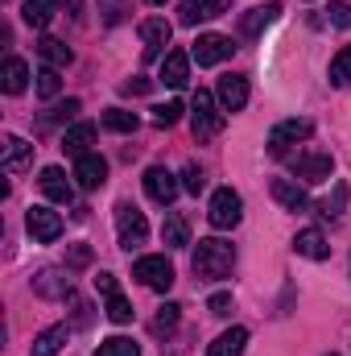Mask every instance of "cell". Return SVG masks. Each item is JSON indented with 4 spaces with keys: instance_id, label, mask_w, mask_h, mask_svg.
I'll return each instance as SVG.
<instances>
[{
    "instance_id": "obj_1",
    "label": "cell",
    "mask_w": 351,
    "mask_h": 356,
    "mask_svg": "<svg viewBox=\"0 0 351 356\" xmlns=\"http://www.w3.org/2000/svg\"><path fill=\"white\" fill-rule=\"evenodd\" d=\"M190 266H194V277H203V282H223L236 266V249L223 236H207V241H198Z\"/></svg>"
},
{
    "instance_id": "obj_2",
    "label": "cell",
    "mask_w": 351,
    "mask_h": 356,
    "mask_svg": "<svg viewBox=\"0 0 351 356\" xmlns=\"http://www.w3.org/2000/svg\"><path fill=\"white\" fill-rule=\"evenodd\" d=\"M223 124H228V112L215 104V95L211 91H194V99H190V129H194V137L198 141H207V137H215V133H223Z\"/></svg>"
},
{
    "instance_id": "obj_3",
    "label": "cell",
    "mask_w": 351,
    "mask_h": 356,
    "mask_svg": "<svg viewBox=\"0 0 351 356\" xmlns=\"http://www.w3.org/2000/svg\"><path fill=\"white\" fill-rule=\"evenodd\" d=\"M207 220H211V228H236L240 220H244V199L232 191V186H219L215 195H211V207H207Z\"/></svg>"
},
{
    "instance_id": "obj_4",
    "label": "cell",
    "mask_w": 351,
    "mask_h": 356,
    "mask_svg": "<svg viewBox=\"0 0 351 356\" xmlns=\"http://www.w3.org/2000/svg\"><path fill=\"white\" fill-rule=\"evenodd\" d=\"M116 232H120V249H137V245H145V236H149V224H145V216L128 203V199H120L116 203Z\"/></svg>"
},
{
    "instance_id": "obj_5",
    "label": "cell",
    "mask_w": 351,
    "mask_h": 356,
    "mask_svg": "<svg viewBox=\"0 0 351 356\" xmlns=\"http://www.w3.org/2000/svg\"><path fill=\"white\" fill-rule=\"evenodd\" d=\"M132 277L141 286H149V290H170L174 286V266H170V257L149 253V257H137L132 261Z\"/></svg>"
},
{
    "instance_id": "obj_6",
    "label": "cell",
    "mask_w": 351,
    "mask_h": 356,
    "mask_svg": "<svg viewBox=\"0 0 351 356\" xmlns=\"http://www.w3.org/2000/svg\"><path fill=\"white\" fill-rule=\"evenodd\" d=\"M310 137H314V124L306 116H289V120H281V124L268 129V154H285L289 145L310 141Z\"/></svg>"
},
{
    "instance_id": "obj_7",
    "label": "cell",
    "mask_w": 351,
    "mask_h": 356,
    "mask_svg": "<svg viewBox=\"0 0 351 356\" xmlns=\"http://www.w3.org/2000/svg\"><path fill=\"white\" fill-rule=\"evenodd\" d=\"M232 50H236L232 38H223V33H198V42L190 46V58L198 67H219V63L232 58Z\"/></svg>"
},
{
    "instance_id": "obj_8",
    "label": "cell",
    "mask_w": 351,
    "mask_h": 356,
    "mask_svg": "<svg viewBox=\"0 0 351 356\" xmlns=\"http://www.w3.org/2000/svg\"><path fill=\"white\" fill-rule=\"evenodd\" d=\"M25 228H29V236H33L37 245H54V241L62 236V216L50 211V207H29V211H25Z\"/></svg>"
},
{
    "instance_id": "obj_9",
    "label": "cell",
    "mask_w": 351,
    "mask_h": 356,
    "mask_svg": "<svg viewBox=\"0 0 351 356\" xmlns=\"http://www.w3.org/2000/svg\"><path fill=\"white\" fill-rule=\"evenodd\" d=\"M141 182H145V195H149L157 207H170V203L178 199V191H182V182H178V178L170 175L166 166H149Z\"/></svg>"
},
{
    "instance_id": "obj_10",
    "label": "cell",
    "mask_w": 351,
    "mask_h": 356,
    "mask_svg": "<svg viewBox=\"0 0 351 356\" xmlns=\"http://www.w3.org/2000/svg\"><path fill=\"white\" fill-rule=\"evenodd\" d=\"M289 170L302 178V182H331V170H335V162H331V154H298L293 162H289Z\"/></svg>"
},
{
    "instance_id": "obj_11",
    "label": "cell",
    "mask_w": 351,
    "mask_h": 356,
    "mask_svg": "<svg viewBox=\"0 0 351 356\" xmlns=\"http://www.w3.org/2000/svg\"><path fill=\"white\" fill-rule=\"evenodd\" d=\"M174 38V25L166 17H145L141 21V42H145V58H157Z\"/></svg>"
},
{
    "instance_id": "obj_12",
    "label": "cell",
    "mask_w": 351,
    "mask_h": 356,
    "mask_svg": "<svg viewBox=\"0 0 351 356\" xmlns=\"http://www.w3.org/2000/svg\"><path fill=\"white\" fill-rule=\"evenodd\" d=\"M232 0H182L178 4V21L182 25H198V21H211V17H223Z\"/></svg>"
},
{
    "instance_id": "obj_13",
    "label": "cell",
    "mask_w": 351,
    "mask_h": 356,
    "mask_svg": "<svg viewBox=\"0 0 351 356\" xmlns=\"http://www.w3.org/2000/svg\"><path fill=\"white\" fill-rule=\"evenodd\" d=\"M215 99H219L223 112H240L248 104V79L244 75H223L219 88H215Z\"/></svg>"
},
{
    "instance_id": "obj_14",
    "label": "cell",
    "mask_w": 351,
    "mask_h": 356,
    "mask_svg": "<svg viewBox=\"0 0 351 356\" xmlns=\"http://www.w3.org/2000/svg\"><path fill=\"white\" fill-rule=\"evenodd\" d=\"M277 13H281V4L277 0H268V4H257V8H248L244 17H240V33L252 42V38H261L264 29L277 21Z\"/></svg>"
},
{
    "instance_id": "obj_15",
    "label": "cell",
    "mask_w": 351,
    "mask_h": 356,
    "mask_svg": "<svg viewBox=\"0 0 351 356\" xmlns=\"http://www.w3.org/2000/svg\"><path fill=\"white\" fill-rule=\"evenodd\" d=\"M75 178L83 191H99L108 182V162L99 154H83V158H75Z\"/></svg>"
},
{
    "instance_id": "obj_16",
    "label": "cell",
    "mask_w": 351,
    "mask_h": 356,
    "mask_svg": "<svg viewBox=\"0 0 351 356\" xmlns=\"http://www.w3.org/2000/svg\"><path fill=\"white\" fill-rule=\"evenodd\" d=\"M33 166V145L25 137H4V175H25Z\"/></svg>"
},
{
    "instance_id": "obj_17",
    "label": "cell",
    "mask_w": 351,
    "mask_h": 356,
    "mask_svg": "<svg viewBox=\"0 0 351 356\" xmlns=\"http://www.w3.org/2000/svg\"><path fill=\"white\" fill-rule=\"evenodd\" d=\"M33 294H42V298H71V273L67 269H42L33 277Z\"/></svg>"
},
{
    "instance_id": "obj_18",
    "label": "cell",
    "mask_w": 351,
    "mask_h": 356,
    "mask_svg": "<svg viewBox=\"0 0 351 356\" xmlns=\"http://www.w3.org/2000/svg\"><path fill=\"white\" fill-rule=\"evenodd\" d=\"M157 75H162L166 88H186V79H190V54H186V50H166Z\"/></svg>"
},
{
    "instance_id": "obj_19",
    "label": "cell",
    "mask_w": 351,
    "mask_h": 356,
    "mask_svg": "<svg viewBox=\"0 0 351 356\" xmlns=\"http://www.w3.org/2000/svg\"><path fill=\"white\" fill-rule=\"evenodd\" d=\"M293 253H298V257H310V261H327V257H331V245H327V236H323L318 228H302V232L293 236Z\"/></svg>"
},
{
    "instance_id": "obj_20",
    "label": "cell",
    "mask_w": 351,
    "mask_h": 356,
    "mask_svg": "<svg viewBox=\"0 0 351 356\" xmlns=\"http://www.w3.org/2000/svg\"><path fill=\"white\" fill-rule=\"evenodd\" d=\"M37 182H42V195L54 199V203H71L75 199V186H71V178L62 175V166H46Z\"/></svg>"
},
{
    "instance_id": "obj_21",
    "label": "cell",
    "mask_w": 351,
    "mask_h": 356,
    "mask_svg": "<svg viewBox=\"0 0 351 356\" xmlns=\"http://www.w3.org/2000/svg\"><path fill=\"white\" fill-rule=\"evenodd\" d=\"M273 199H277L285 211H306V207H310V195H306L293 178H273Z\"/></svg>"
},
{
    "instance_id": "obj_22",
    "label": "cell",
    "mask_w": 351,
    "mask_h": 356,
    "mask_svg": "<svg viewBox=\"0 0 351 356\" xmlns=\"http://www.w3.org/2000/svg\"><path fill=\"white\" fill-rule=\"evenodd\" d=\"M95 124L91 120H79V124H71L67 133H62V149L71 154V158H83V154H91V141H95Z\"/></svg>"
},
{
    "instance_id": "obj_23",
    "label": "cell",
    "mask_w": 351,
    "mask_h": 356,
    "mask_svg": "<svg viewBox=\"0 0 351 356\" xmlns=\"http://www.w3.org/2000/svg\"><path fill=\"white\" fill-rule=\"evenodd\" d=\"M67 340H71V323H54V327H46V332L33 340L29 356H58Z\"/></svg>"
},
{
    "instance_id": "obj_24",
    "label": "cell",
    "mask_w": 351,
    "mask_h": 356,
    "mask_svg": "<svg viewBox=\"0 0 351 356\" xmlns=\"http://www.w3.org/2000/svg\"><path fill=\"white\" fill-rule=\"evenodd\" d=\"M0 88H4V95H21V91L29 88V67H25V58H4Z\"/></svg>"
},
{
    "instance_id": "obj_25",
    "label": "cell",
    "mask_w": 351,
    "mask_h": 356,
    "mask_svg": "<svg viewBox=\"0 0 351 356\" xmlns=\"http://www.w3.org/2000/svg\"><path fill=\"white\" fill-rule=\"evenodd\" d=\"M244 344H248V327H228V332L207 348V356H244Z\"/></svg>"
},
{
    "instance_id": "obj_26",
    "label": "cell",
    "mask_w": 351,
    "mask_h": 356,
    "mask_svg": "<svg viewBox=\"0 0 351 356\" xmlns=\"http://www.w3.org/2000/svg\"><path fill=\"white\" fill-rule=\"evenodd\" d=\"M37 54H42V63L54 67V71L71 67V46H67L62 38H42V42H37Z\"/></svg>"
},
{
    "instance_id": "obj_27",
    "label": "cell",
    "mask_w": 351,
    "mask_h": 356,
    "mask_svg": "<svg viewBox=\"0 0 351 356\" xmlns=\"http://www.w3.org/2000/svg\"><path fill=\"white\" fill-rule=\"evenodd\" d=\"M99 124H103L108 133H137V129H141V116L128 112V108H108V112L99 116Z\"/></svg>"
},
{
    "instance_id": "obj_28",
    "label": "cell",
    "mask_w": 351,
    "mask_h": 356,
    "mask_svg": "<svg viewBox=\"0 0 351 356\" xmlns=\"http://www.w3.org/2000/svg\"><path fill=\"white\" fill-rule=\"evenodd\" d=\"M178 319H182V307H178V302H166V307H157V315H153L149 332H153L157 340H170V336L178 332Z\"/></svg>"
},
{
    "instance_id": "obj_29",
    "label": "cell",
    "mask_w": 351,
    "mask_h": 356,
    "mask_svg": "<svg viewBox=\"0 0 351 356\" xmlns=\"http://www.w3.org/2000/svg\"><path fill=\"white\" fill-rule=\"evenodd\" d=\"M162 241H166L170 249H186V245H190V224H186L178 211H170V216L162 220Z\"/></svg>"
},
{
    "instance_id": "obj_30",
    "label": "cell",
    "mask_w": 351,
    "mask_h": 356,
    "mask_svg": "<svg viewBox=\"0 0 351 356\" xmlns=\"http://www.w3.org/2000/svg\"><path fill=\"white\" fill-rule=\"evenodd\" d=\"M50 17H54V0H25V4H21V21H25L29 29H46Z\"/></svg>"
},
{
    "instance_id": "obj_31",
    "label": "cell",
    "mask_w": 351,
    "mask_h": 356,
    "mask_svg": "<svg viewBox=\"0 0 351 356\" xmlns=\"http://www.w3.org/2000/svg\"><path fill=\"white\" fill-rule=\"evenodd\" d=\"M95 356H141V344L137 340H128V336H112V340H103Z\"/></svg>"
},
{
    "instance_id": "obj_32",
    "label": "cell",
    "mask_w": 351,
    "mask_h": 356,
    "mask_svg": "<svg viewBox=\"0 0 351 356\" xmlns=\"http://www.w3.org/2000/svg\"><path fill=\"white\" fill-rule=\"evenodd\" d=\"M103 25H124L128 21V0H95Z\"/></svg>"
},
{
    "instance_id": "obj_33",
    "label": "cell",
    "mask_w": 351,
    "mask_h": 356,
    "mask_svg": "<svg viewBox=\"0 0 351 356\" xmlns=\"http://www.w3.org/2000/svg\"><path fill=\"white\" fill-rule=\"evenodd\" d=\"M331 83H335V88H351V46H343V50L331 58Z\"/></svg>"
},
{
    "instance_id": "obj_34",
    "label": "cell",
    "mask_w": 351,
    "mask_h": 356,
    "mask_svg": "<svg viewBox=\"0 0 351 356\" xmlns=\"http://www.w3.org/2000/svg\"><path fill=\"white\" fill-rule=\"evenodd\" d=\"M108 319L112 323H132V302L116 290V294H108Z\"/></svg>"
},
{
    "instance_id": "obj_35",
    "label": "cell",
    "mask_w": 351,
    "mask_h": 356,
    "mask_svg": "<svg viewBox=\"0 0 351 356\" xmlns=\"http://www.w3.org/2000/svg\"><path fill=\"white\" fill-rule=\"evenodd\" d=\"M182 112H186V108H182L178 99H166V104H157V108H153V124H157V129H170V124L182 120Z\"/></svg>"
},
{
    "instance_id": "obj_36",
    "label": "cell",
    "mask_w": 351,
    "mask_h": 356,
    "mask_svg": "<svg viewBox=\"0 0 351 356\" xmlns=\"http://www.w3.org/2000/svg\"><path fill=\"white\" fill-rule=\"evenodd\" d=\"M343 207H348V182H339L335 195L318 199V211H323V216H343Z\"/></svg>"
},
{
    "instance_id": "obj_37",
    "label": "cell",
    "mask_w": 351,
    "mask_h": 356,
    "mask_svg": "<svg viewBox=\"0 0 351 356\" xmlns=\"http://www.w3.org/2000/svg\"><path fill=\"white\" fill-rule=\"evenodd\" d=\"M58 91H62L58 71H54V67H42V71H37V95H42V99H54Z\"/></svg>"
},
{
    "instance_id": "obj_38",
    "label": "cell",
    "mask_w": 351,
    "mask_h": 356,
    "mask_svg": "<svg viewBox=\"0 0 351 356\" xmlns=\"http://www.w3.org/2000/svg\"><path fill=\"white\" fill-rule=\"evenodd\" d=\"M75 112H79V99H67V104H54V108L46 112V124H58V120H75Z\"/></svg>"
},
{
    "instance_id": "obj_39",
    "label": "cell",
    "mask_w": 351,
    "mask_h": 356,
    "mask_svg": "<svg viewBox=\"0 0 351 356\" xmlns=\"http://www.w3.org/2000/svg\"><path fill=\"white\" fill-rule=\"evenodd\" d=\"M203 186H207V178H203V170H198V166L190 162V166L182 170V191H190V195H198Z\"/></svg>"
},
{
    "instance_id": "obj_40",
    "label": "cell",
    "mask_w": 351,
    "mask_h": 356,
    "mask_svg": "<svg viewBox=\"0 0 351 356\" xmlns=\"http://www.w3.org/2000/svg\"><path fill=\"white\" fill-rule=\"evenodd\" d=\"M87 266H91V245H71L67 269H87Z\"/></svg>"
},
{
    "instance_id": "obj_41",
    "label": "cell",
    "mask_w": 351,
    "mask_h": 356,
    "mask_svg": "<svg viewBox=\"0 0 351 356\" xmlns=\"http://www.w3.org/2000/svg\"><path fill=\"white\" fill-rule=\"evenodd\" d=\"M207 311H211V315H219V319H223V315H232V294H228V290L211 294V298H207Z\"/></svg>"
},
{
    "instance_id": "obj_42",
    "label": "cell",
    "mask_w": 351,
    "mask_h": 356,
    "mask_svg": "<svg viewBox=\"0 0 351 356\" xmlns=\"http://www.w3.org/2000/svg\"><path fill=\"white\" fill-rule=\"evenodd\" d=\"M327 13H331V25H339V29H348L351 25V4H343V0H335Z\"/></svg>"
},
{
    "instance_id": "obj_43",
    "label": "cell",
    "mask_w": 351,
    "mask_h": 356,
    "mask_svg": "<svg viewBox=\"0 0 351 356\" xmlns=\"http://www.w3.org/2000/svg\"><path fill=\"white\" fill-rule=\"evenodd\" d=\"M95 290H99V294L108 298V294H116L120 286H116V277H112V273H99V277H95Z\"/></svg>"
},
{
    "instance_id": "obj_44",
    "label": "cell",
    "mask_w": 351,
    "mask_h": 356,
    "mask_svg": "<svg viewBox=\"0 0 351 356\" xmlns=\"http://www.w3.org/2000/svg\"><path fill=\"white\" fill-rule=\"evenodd\" d=\"M124 91H128V95H141V91H149V79H128Z\"/></svg>"
},
{
    "instance_id": "obj_45",
    "label": "cell",
    "mask_w": 351,
    "mask_h": 356,
    "mask_svg": "<svg viewBox=\"0 0 351 356\" xmlns=\"http://www.w3.org/2000/svg\"><path fill=\"white\" fill-rule=\"evenodd\" d=\"M62 4L71 8V17H75V21H83V0H62Z\"/></svg>"
},
{
    "instance_id": "obj_46",
    "label": "cell",
    "mask_w": 351,
    "mask_h": 356,
    "mask_svg": "<svg viewBox=\"0 0 351 356\" xmlns=\"http://www.w3.org/2000/svg\"><path fill=\"white\" fill-rule=\"evenodd\" d=\"M162 356H178V353H174V348H166V353H162Z\"/></svg>"
},
{
    "instance_id": "obj_47",
    "label": "cell",
    "mask_w": 351,
    "mask_h": 356,
    "mask_svg": "<svg viewBox=\"0 0 351 356\" xmlns=\"http://www.w3.org/2000/svg\"><path fill=\"white\" fill-rule=\"evenodd\" d=\"M145 4H166V0H145Z\"/></svg>"
},
{
    "instance_id": "obj_48",
    "label": "cell",
    "mask_w": 351,
    "mask_h": 356,
    "mask_svg": "<svg viewBox=\"0 0 351 356\" xmlns=\"http://www.w3.org/2000/svg\"><path fill=\"white\" fill-rule=\"evenodd\" d=\"M327 356H339V353H327Z\"/></svg>"
}]
</instances>
